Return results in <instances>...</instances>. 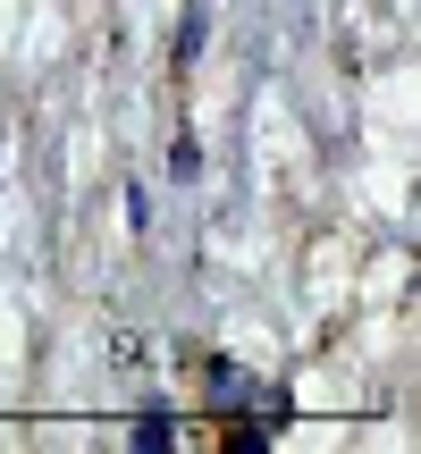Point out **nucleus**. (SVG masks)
Segmentation results:
<instances>
[{
    "label": "nucleus",
    "mask_w": 421,
    "mask_h": 454,
    "mask_svg": "<svg viewBox=\"0 0 421 454\" xmlns=\"http://www.w3.org/2000/svg\"><path fill=\"white\" fill-rule=\"evenodd\" d=\"M195 51H203V9H186V34H178V67H195Z\"/></svg>",
    "instance_id": "f257e3e1"
},
{
    "label": "nucleus",
    "mask_w": 421,
    "mask_h": 454,
    "mask_svg": "<svg viewBox=\"0 0 421 454\" xmlns=\"http://www.w3.org/2000/svg\"><path fill=\"white\" fill-rule=\"evenodd\" d=\"M135 446H169V412H144L135 421Z\"/></svg>",
    "instance_id": "f03ea898"
}]
</instances>
